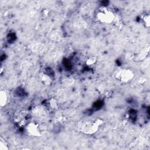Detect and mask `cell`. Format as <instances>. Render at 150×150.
<instances>
[{"instance_id": "obj_1", "label": "cell", "mask_w": 150, "mask_h": 150, "mask_svg": "<svg viewBox=\"0 0 150 150\" xmlns=\"http://www.w3.org/2000/svg\"><path fill=\"white\" fill-rule=\"evenodd\" d=\"M103 121L100 118H94L81 122L80 124L79 128L81 132L85 134L91 135L97 132Z\"/></svg>"}, {"instance_id": "obj_2", "label": "cell", "mask_w": 150, "mask_h": 150, "mask_svg": "<svg viewBox=\"0 0 150 150\" xmlns=\"http://www.w3.org/2000/svg\"><path fill=\"white\" fill-rule=\"evenodd\" d=\"M97 21L104 24H110L115 19V14L114 12L107 7L102 6L100 8L96 15Z\"/></svg>"}, {"instance_id": "obj_3", "label": "cell", "mask_w": 150, "mask_h": 150, "mask_svg": "<svg viewBox=\"0 0 150 150\" xmlns=\"http://www.w3.org/2000/svg\"><path fill=\"white\" fill-rule=\"evenodd\" d=\"M115 79L122 83H127L134 77L133 71L129 69L124 68L118 70L114 75Z\"/></svg>"}, {"instance_id": "obj_4", "label": "cell", "mask_w": 150, "mask_h": 150, "mask_svg": "<svg viewBox=\"0 0 150 150\" xmlns=\"http://www.w3.org/2000/svg\"><path fill=\"white\" fill-rule=\"evenodd\" d=\"M26 131L28 135L32 137H40L42 131L39 124L36 121H29L25 126Z\"/></svg>"}, {"instance_id": "obj_5", "label": "cell", "mask_w": 150, "mask_h": 150, "mask_svg": "<svg viewBox=\"0 0 150 150\" xmlns=\"http://www.w3.org/2000/svg\"><path fill=\"white\" fill-rule=\"evenodd\" d=\"M29 113L25 110H18L14 115L15 122L20 126H26L29 121Z\"/></svg>"}, {"instance_id": "obj_6", "label": "cell", "mask_w": 150, "mask_h": 150, "mask_svg": "<svg viewBox=\"0 0 150 150\" xmlns=\"http://www.w3.org/2000/svg\"><path fill=\"white\" fill-rule=\"evenodd\" d=\"M10 94L6 90H2L0 91V105L1 107L7 105L10 101Z\"/></svg>"}, {"instance_id": "obj_7", "label": "cell", "mask_w": 150, "mask_h": 150, "mask_svg": "<svg viewBox=\"0 0 150 150\" xmlns=\"http://www.w3.org/2000/svg\"><path fill=\"white\" fill-rule=\"evenodd\" d=\"M40 80H41L42 82L44 84H46V85L49 84L52 82V80L51 77L48 74H47L46 73H43L41 75Z\"/></svg>"}, {"instance_id": "obj_8", "label": "cell", "mask_w": 150, "mask_h": 150, "mask_svg": "<svg viewBox=\"0 0 150 150\" xmlns=\"http://www.w3.org/2000/svg\"><path fill=\"white\" fill-rule=\"evenodd\" d=\"M8 149V145L4 140L1 139L0 141V149L1 150H7Z\"/></svg>"}, {"instance_id": "obj_9", "label": "cell", "mask_w": 150, "mask_h": 150, "mask_svg": "<svg viewBox=\"0 0 150 150\" xmlns=\"http://www.w3.org/2000/svg\"><path fill=\"white\" fill-rule=\"evenodd\" d=\"M144 22L145 24V26L146 27H149V15H146L145 16H144Z\"/></svg>"}, {"instance_id": "obj_10", "label": "cell", "mask_w": 150, "mask_h": 150, "mask_svg": "<svg viewBox=\"0 0 150 150\" xmlns=\"http://www.w3.org/2000/svg\"><path fill=\"white\" fill-rule=\"evenodd\" d=\"M89 60H90V61H94V60H93L92 59H89ZM94 62H90L88 63V64H93Z\"/></svg>"}]
</instances>
